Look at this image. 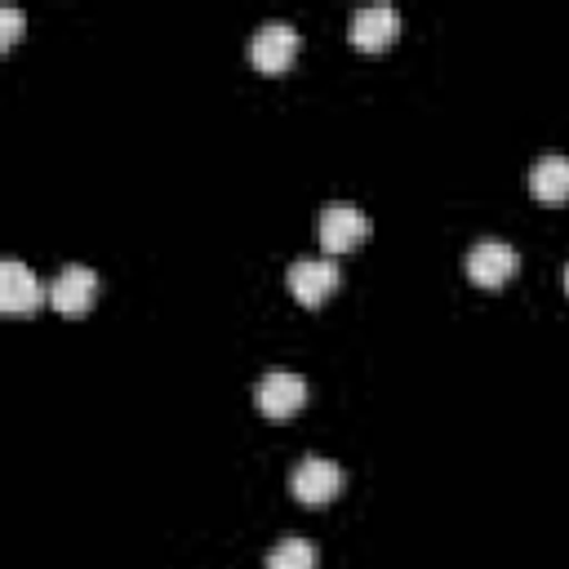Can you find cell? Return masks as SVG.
Returning <instances> with one entry per match:
<instances>
[{"instance_id": "1", "label": "cell", "mask_w": 569, "mask_h": 569, "mask_svg": "<svg viewBox=\"0 0 569 569\" xmlns=\"http://www.w3.org/2000/svg\"><path fill=\"white\" fill-rule=\"evenodd\" d=\"M369 213L360 209V204H347V200H333V204H325L320 213H316V240L325 244V249H356L365 236H369Z\"/></svg>"}, {"instance_id": "2", "label": "cell", "mask_w": 569, "mask_h": 569, "mask_svg": "<svg viewBox=\"0 0 569 569\" xmlns=\"http://www.w3.org/2000/svg\"><path fill=\"white\" fill-rule=\"evenodd\" d=\"M293 53H298V27L284 22V18H267V22L249 36V58H253V67L267 71V76L284 71V67L293 62Z\"/></svg>"}, {"instance_id": "3", "label": "cell", "mask_w": 569, "mask_h": 569, "mask_svg": "<svg viewBox=\"0 0 569 569\" xmlns=\"http://www.w3.org/2000/svg\"><path fill=\"white\" fill-rule=\"evenodd\" d=\"M289 489H293L298 502L325 507V502L342 489V467H338L333 458H325V453H307V458H298V467H293V476H289Z\"/></svg>"}, {"instance_id": "4", "label": "cell", "mask_w": 569, "mask_h": 569, "mask_svg": "<svg viewBox=\"0 0 569 569\" xmlns=\"http://www.w3.org/2000/svg\"><path fill=\"white\" fill-rule=\"evenodd\" d=\"M338 280H342V271H338L333 258H293L289 271H284L289 293H293L298 302H307V307H320V302L338 289Z\"/></svg>"}, {"instance_id": "5", "label": "cell", "mask_w": 569, "mask_h": 569, "mask_svg": "<svg viewBox=\"0 0 569 569\" xmlns=\"http://www.w3.org/2000/svg\"><path fill=\"white\" fill-rule=\"evenodd\" d=\"M516 267H520V253H516L507 240L485 236V240H476V244L467 249V276H471L476 284H485V289L507 284V280L516 276Z\"/></svg>"}, {"instance_id": "6", "label": "cell", "mask_w": 569, "mask_h": 569, "mask_svg": "<svg viewBox=\"0 0 569 569\" xmlns=\"http://www.w3.org/2000/svg\"><path fill=\"white\" fill-rule=\"evenodd\" d=\"M253 400H258V409H262L267 418H289V413H298L302 400H307V378L293 373V369H271V373L258 378Z\"/></svg>"}, {"instance_id": "7", "label": "cell", "mask_w": 569, "mask_h": 569, "mask_svg": "<svg viewBox=\"0 0 569 569\" xmlns=\"http://www.w3.org/2000/svg\"><path fill=\"white\" fill-rule=\"evenodd\" d=\"M93 298H98V271L84 267V262H67V267L49 280V302H53L62 316L89 311Z\"/></svg>"}, {"instance_id": "8", "label": "cell", "mask_w": 569, "mask_h": 569, "mask_svg": "<svg viewBox=\"0 0 569 569\" xmlns=\"http://www.w3.org/2000/svg\"><path fill=\"white\" fill-rule=\"evenodd\" d=\"M396 31H400V9L396 4H360L347 18V36H351L356 49H382V44L396 40Z\"/></svg>"}, {"instance_id": "9", "label": "cell", "mask_w": 569, "mask_h": 569, "mask_svg": "<svg viewBox=\"0 0 569 569\" xmlns=\"http://www.w3.org/2000/svg\"><path fill=\"white\" fill-rule=\"evenodd\" d=\"M49 298V284L18 258L0 262V307L4 311H36Z\"/></svg>"}, {"instance_id": "10", "label": "cell", "mask_w": 569, "mask_h": 569, "mask_svg": "<svg viewBox=\"0 0 569 569\" xmlns=\"http://www.w3.org/2000/svg\"><path fill=\"white\" fill-rule=\"evenodd\" d=\"M529 187H533V196L547 200V204L569 200V156H560V151L538 156L533 169H529Z\"/></svg>"}, {"instance_id": "11", "label": "cell", "mask_w": 569, "mask_h": 569, "mask_svg": "<svg viewBox=\"0 0 569 569\" xmlns=\"http://www.w3.org/2000/svg\"><path fill=\"white\" fill-rule=\"evenodd\" d=\"M267 569H316V547L298 533H284L271 551H267Z\"/></svg>"}, {"instance_id": "12", "label": "cell", "mask_w": 569, "mask_h": 569, "mask_svg": "<svg viewBox=\"0 0 569 569\" xmlns=\"http://www.w3.org/2000/svg\"><path fill=\"white\" fill-rule=\"evenodd\" d=\"M18 31H22V9L18 4H4L0 9V44H13Z\"/></svg>"}, {"instance_id": "13", "label": "cell", "mask_w": 569, "mask_h": 569, "mask_svg": "<svg viewBox=\"0 0 569 569\" xmlns=\"http://www.w3.org/2000/svg\"><path fill=\"white\" fill-rule=\"evenodd\" d=\"M565 289H569V267H565Z\"/></svg>"}]
</instances>
